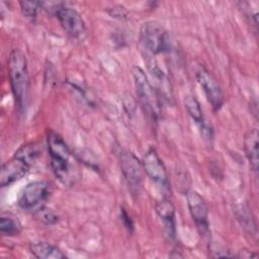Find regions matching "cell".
I'll return each mask as SVG.
<instances>
[{
    "mask_svg": "<svg viewBox=\"0 0 259 259\" xmlns=\"http://www.w3.org/2000/svg\"><path fill=\"white\" fill-rule=\"evenodd\" d=\"M47 143L53 172L64 183H68V181L71 179V152L69 150V147L67 146L63 138L53 131L49 132Z\"/></svg>",
    "mask_w": 259,
    "mask_h": 259,
    "instance_id": "cell-2",
    "label": "cell"
},
{
    "mask_svg": "<svg viewBox=\"0 0 259 259\" xmlns=\"http://www.w3.org/2000/svg\"><path fill=\"white\" fill-rule=\"evenodd\" d=\"M14 155L25 160L29 165L32 166V164L35 162V160L39 155V150L35 144H26L21 146L15 152Z\"/></svg>",
    "mask_w": 259,
    "mask_h": 259,
    "instance_id": "cell-16",
    "label": "cell"
},
{
    "mask_svg": "<svg viewBox=\"0 0 259 259\" xmlns=\"http://www.w3.org/2000/svg\"><path fill=\"white\" fill-rule=\"evenodd\" d=\"M119 164L123 177L133 195H138L143 187V164L131 152L120 151L118 154Z\"/></svg>",
    "mask_w": 259,
    "mask_h": 259,
    "instance_id": "cell-5",
    "label": "cell"
},
{
    "mask_svg": "<svg viewBox=\"0 0 259 259\" xmlns=\"http://www.w3.org/2000/svg\"><path fill=\"white\" fill-rule=\"evenodd\" d=\"M195 77L213 111L220 110L225 102V96L217 78L204 67L196 71Z\"/></svg>",
    "mask_w": 259,
    "mask_h": 259,
    "instance_id": "cell-6",
    "label": "cell"
},
{
    "mask_svg": "<svg viewBox=\"0 0 259 259\" xmlns=\"http://www.w3.org/2000/svg\"><path fill=\"white\" fill-rule=\"evenodd\" d=\"M30 167L31 165H29L25 160L14 155L1 167L0 185L5 187L20 180L28 172Z\"/></svg>",
    "mask_w": 259,
    "mask_h": 259,
    "instance_id": "cell-11",
    "label": "cell"
},
{
    "mask_svg": "<svg viewBox=\"0 0 259 259\" xmlns=\"http://www.w3.org/2000/svg\"><path fill=\"white\" fill-rule=\"evenodd\" d=\"M31 254L38 259H64L66 255L56 246L47 242H35L29 245Z\"/></svg>",
    "mask_w": 259,
    "mask_h": 259,
    "instance_id": "cell-14",
    "label": "cell"
},
{
    "mask_svg": "<svg viewBox=\"0 0 259 259\" xmlns=\"http://www.w3.org/2000/svg\"><path fill=\"white\" fill-rule=\"evenodd\" d=\"M238 212L237 217H238V220L241 222V225L249 230L251 232V234L253 233V230L256 231V227H255V224H254V221L252 219V217L250 215V211L248 208H245L244 206L237 209L236 210Z\"/></svg>",
    "mask_w": 259,
    "mask_h": 259,
    "instance_id": "cell-19",
    "label": "cell"
},
{
    "mask_svg": "<svg viewBox=\"0 0 259 259\" xmlns=\"http://www.w3.org/2000/svg\"><path fill=\"white\" fill-rule=\"evenodd\" d=\"M22 14L31 20L36 18L37 12L41 6L40 2L37 1H20L19 2Z\"/></svg>",
    "mask_w": 259,
    "mask_h": 259,
    "instance_id": "cell-18",
    "label": "cell"
},
{
    "mask_svg": "<svg viewBox=\"0 0 259 259\" xmlns=\"http://www.w3.org/2000/svg\"><path fill=\"white\" fill-rule=\"evenodd\" d=\"M132 74L136 86L137 96L144 111L152 118H156L159 113L158 97L146 73L142 68L135 66L132 69Z\"/></svg>",
    "mask_w": 259,
    "mask_h": 259,
    "instance_id": "cell-3",
    "label": "cell"
},
{
    "mask_svg": "<svg viewBox=\"0 0 259 259\" xmlns=\"http://www.w3.org/2000/svg\"><path fill=\"white\" fill-rule=\"evenodd\" d=\"M120 212H121V220H122V222H123L125 228H126L128 231H132V229H133V223H132V220H131L130 215L127 214V212H126L123 208H121V211H120Z\"/></svg>",
    "mask_w": 259,
    "mask_h": 259,
    "instance_id": "cell-22",
    "label": "cell"
},
{
    "mask_svg": "<svg viewBox=\"0 0 259 259\" xmlns=\"http://www.w3.org/2000/svg\"><path fill=\"white\" fill-rule=\"evenodd\" d=\"M184 105L186 108V111L190 115V117L195 121V123L200 127L202 131L207 126L204 120L203 111L201 109L200 103L193 95H186L184 98Z\"/></svg>",
    "mask_w": 259,
    "mask_h": 259,
    "instance_id": "cell-15",
    "label": "cell"
},
{
    "mask_svg": "<svg viewBox=\"0 0 259 259\" xmlns=\"http://www.w3.org/2000/svg\"><path fill=\"white\" fill-rule=\"evenodd\" d=\"M143 168L146 174L156 183L167 187L168 185V175L163 161L160 159L156 150L151 148L145 154L143 161Z\"/></svg>",
    "mask_w": 259,
    "mask_h": 259,
    "instance_id": "cell-10",
    "label": "cell"
},
{
    "mask_svg": "<svg viewBox=\"0 0 259 259\" xmlns=\"http://www.w3.org/2000/svg\"><path fill=\"white\" fill-rule=\"evenodd\" d=\"M258 139L259 133L257 128H252L247 132L244 138V150L246 157L251 165L253 171H258L259 165V156H258Z\"/></svg>",
    "mask_w": 259,
    "mask_h": 259,
    "instance_id": "cell-13",
    "label": "cell"
},
{
    "mask_svg": "<svg viewBox=\"0 0 259 259\" xmlns=\"http://www.w3.org/2000/svg\"><path fill=\"white\" fill-rule=\"evenodd\" d=\"M50 194V183L45 180H36L28 183L21 191L18 204L21 208L29 210L35 207L39 208V205L46 201Z\"/></svg>",
    "mask_w": 259,
    "mask_h": 259,
    "instance_id": "cell-7",
    "label": "cell"
},
{
    "mask_svg": "<svg viewBox=\"0 0 259 259\" xmlns=\"http://www.w3.org/2000/svg\"><path fill=\"white\" fill-rule=\"evenodd\" d=\"M56 17L62 27L73 37L83 38L86 34V26L81 15L74 8L59 6L55 10Z\"/></svg>",
    "mask_w": 259,
    "mask_h": 259,
    "instance_id": "cell-8",
    "label": "cell"
},
{
    "mask_svg": "<svg viewBox=\"0 0 259 259\" xmlns=\"http://www.w3.org/2000/svg\"><path fill=\"white\" fill-rule=\"evenodd\" d=\"M108 12L112 17H118V18H124L127 14L126 10L121 5H116L111 7V9Z\"/></svg>",
    "mask_w": 259,
    "mask_h": 259,
    "instance_id": "cell-21",
    "label": "cell"
},
{
    "mask_svg": "<svg viewBox=\"0 0 259 259\" xmlns=\"http://www.w3.org/2000/svg\"><path fill=\"white\" fill-rule=\"evenodd\" d=\"M156 212L162 221L165 230L171 238L175 237V208L172 202L163 198L156 204Z\"/></svg>",
    "mask_w": 259,
    "mask_h": 259,
    "instance_id": "cell-12",
    "label": "cell"
},
{
    "mask_svg": "<svg viewBox=\"0 0 259 259\" xmlns=\"http://www.w3.org/2000/svg\"><path fill=\"white\" fill-rule=\"evenodd\" d=\"M187 205L190 215L196 225L197 230L201 235H206L208 232V208L204 198L195 190L186 192Z\"/></svg>",
    "mask_w": 259,
    "mask_h": 259,
    "instance_id": "cell-9",
    "label": "cell"
},
{
    "mask_svg": "<svg viewBox=\"0 0 259 259\" xmlns=\"http://www.w3.org/2000/svg\"><path fill=\"white\" fill-rule=\"evenodd\" d=\"M140 36L143 47L152 55H158L169 50V35L165 28L157 21L143 23Z\"/></svg>",
    "mask_w": 259,
    "mask_h": 259,
    "instance_id": "cell-4",
    "label": "cell"
},
{
    "mask_svg": "<svg viewBox=\"0 0 259 259\" xmlns=\"http://www.w3.org/2000/svg\"><path fill=\"white\" fill-rule=\"evenodd\" d=\"M0 232L5 236H15L20 232V225L10 217H2L0 220Z\"/></svg>",
    "mask_w": 259,
    "mask_h": 259,
    "instance_id": "cell-17",
    "label": "cell"
},
{
    "mask_svg": "<svg viewBox=\"0 0 259 259\" xmlns=\"http://www.w3.org/2000/svg\"><path fill=\"white\" fill-rule=\"evenodd\" d=\"M36 217L46 225H54L58 222V217L53 210L46 207H39L36 211Z\"/></svg>",
    "mask_w": 259,
    "mask_h": 259,
    "instance_id": "cell-20",
    "label": "cell"
},
{
    "mask_svg": "<svg viewBox=\"0 0 259 259\" xmlns=\"http://www.w3.org/2000/svg\"><path fill=\"white\" fill-rule=\"evenodd\" d=\"M7 69L15 104L17 109L22 111L26 105L28 96L29 75L25 55L20 50L15 49L11 51L8 57Z\"/></svg>",
    "mask_w": 259,
    "mask_h": 259,
    "instance_id": "cell-1",
    "label": "cell"
}]
</instances>
